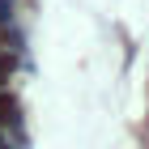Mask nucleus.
<instances>
[{"label": "nucleus", "instance_id": "nucleus-1", "mask_svg": "<svg viewBox=\"0 0 149 149\" xmlns=\"http://www.w3.org/2000/svg\"><path fill=\"white\" fill-rule=\"evenodd\" d=\"M9 111H13V98H9V94H0V119H9Z\"/></svg>", "mask_w": 149, "mask_h": 149}, {"label": "nucleus", "instance_id": "nucleus-2", "mask_svg": "<svg viewBox=\"0 0 149 149\" xmlns=\"http://www.w3.org/2000/svg\"><path fill=\"white\" fill-rule=\"evenodd\" d=\"M4 72H9V60H0V81H4Z\"/></svg>", "mask_w": 149, "mask_h": 149}]
</instances>
